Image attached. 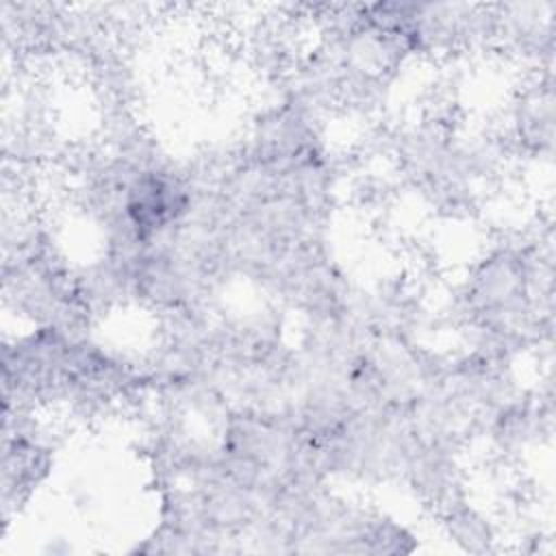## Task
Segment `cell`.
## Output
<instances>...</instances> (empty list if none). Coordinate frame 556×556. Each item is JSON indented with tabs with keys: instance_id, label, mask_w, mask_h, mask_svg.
I'll list each match as a JSON object with an SVG mask.
<instances>
[{
	"instance_id": "obj_1",
	"label": "cell",
	"mask_w": 556,
	"mask_h": 556,
	"mask_svg": "<svg viewBox=\"0 0 556 556\" xmlns=\"http://www.w3.org/2000/svg\"><path fill=\"white\" fill-rule=\"evenodd\" d=\"M185 208V198L178 185L172 180L156 176V174H146L135 180L128 193L126 211L141 235H150L169 222L176 219V215Z\"/></svg>"
}]
</instances>
